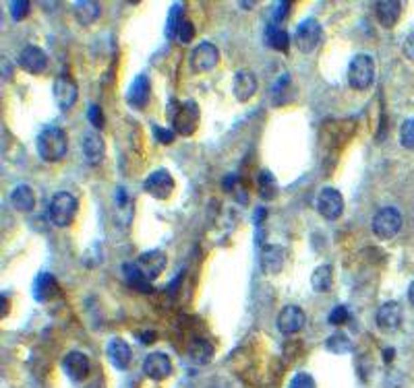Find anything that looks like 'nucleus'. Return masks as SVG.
Here are the masks:
<instances>
[{
  "label": "nucleus",
  "instance_id": "bb28decb",
  "mask_svg": "<svg viewBox=\"0 0 414 388\" xmlns=\"http://www.w3.org/2000/svg\"><path fill=\"white\" fill-rule=\"evenodd\" d=\"M73 15L81 25H92L99 17V2L95 0H79L73 4Z\"/></svg>",
  "mask_w": 414,
  "mask_h": 388
},
{
  "label": "nucleus",
  "instance_id": "ea45409f",
  "mask_svg": "<svg viewBox=\"0 0 414 388\" xmlns=\"http://www.w3.org/2000/svg\"><path fill=\"white\" fill-rule=\"evenodd\" d=\"M174 130L172 129H162V127H153V136H156V141L158 143H162V145H170L172 141H174Z\"/></svg>",
  "mask_w": 414,
  "mask_h": 388
},
{
  "label": "nucleus",
  "instance_id": "7c9ffc66",
  "mask_svg": "<svg viewBox=\"0 0 414 388\" xmlns=\"http://www.w3.org/2000/svg\"><path fill=\"white\" fill-rule=\"evenodd\" d=\"M325 347H327V351H331V353H352V341L346 337V335H342V333H336V335H331L327 341H325Z\"/></svg>",
  "mask_w": 414,
  "mask_h": 388
},
{
  "label": "nucleus",
  "instance_id": "a878e982",
  "mask_svg": "<svg viewBox=\"0 0 414 388\" xmlns=\"http://www.w3.org/2000/svg\"><path fill=\"white\" fill-rule=\"evenodd\" d=\"M188 359L195 364V366H205L214 359L216 355V349L214 345L207 341V339H195L191 345H188V351H186Z\"/></svg>",
  "mask_w": 414,
  "mask_h": 388
},
{
  "label": "nucleus",
  "instance_id": "aec40b11",
  "mask_svg": "<svg viewBox=\"0 0 414 388\" xmlns=\"http://www.w3.org/2000/svg\"><path fill=\"white\" fill-rule=\"evenodd\" d=\"M232 91L240 103L249 101L257 93V77L251 71H238L232 79Z\"/></svg>",
  "mask_w": 414,
  "mask_h": 388
},
{
  "label": "nucleus",
  "instance_id": "20e7f679",
  "mask_svg": "<svg viewBox=\"0 0 414 388\" xmlns=\"http://www.w3.org/2000/svg\"><path fill=\"white\" fill-rule=\"evenodd\" d=\"M48 215L56 227H69L77 215V199L71 192H56L50 201Z\"/></svg>",
  "mask_w": 414,
  "mask_h": 388
},
{
  "label": "nucleus",
  "instance_id": "423d86ee",
  "mask_svg": "<svg viewBox=\"0 0 414 388\" xmlns=\"http://www.w3.org/2000/svg\"><path fill=\"white\" fill-rule=\"evenodd\" d=\"M220 62V50L212 42L197 43L188 56V66L193 73H209Z\"/></svg>",
  "mask_w": 414,
  "mask_h": 388
},
{
  "label": "nucleus",
  "instance_id": "7ed1b4c3",
  "mask_svg": "<svg viewBox=\"0 0 414 388\" xmlns=\"http://www.w3.org/2000/svg\"><path fill=\"white\" fill-rule=\"evenodd\" d=\"M348 83L357 91H367L375 83V60L368 54H357L348 66Z\"/></svg>",
  "mask_w": 414,
  "mask_h": 388
},
{
  "label": "nucleus",
  "instance_id": "9d476101",
  "mask_svg": "<svg viewBox=\"0 0 414 388\" xmlns=\"http://www.w3.org/2000/svg\"><path fill=\"white\" fill-rule=\"evenodd\" d=\"M54 99H56V106L62 110V112H69L75 103H77V97H79V87L77 83L69 77V75H60L56 77L54 81Z\"/></svg>",
  "mask_w": 414,
  "mask_h": 388
},
{
  "label": "nucleus",
  "instance_id": "39448f33",
  "mask_svg": "<svg viewBox=\"0 0 414 388\" xmlns=\"http://www.w3.org/2000/svg\"><path fill=\"white\" fill-rule=\"evenodd\" d=\"M373 233L381 240H392L402 229V213L396 207H383L373 217Z\"/></svg>",
  "mask_w": 414,
  "mask_h": 388
},
{
  "label": "nucleus",
  "instance_id": "79ce46f5",
  "mask_svg": "<svg viewBox=\"0 0 414 388\" xmlns=\"http://www.w3.org/2000/svg\"><path fill=\"white\" fill-rule=\"evenodd\" d=\"M137 339L143 345H149V343L156 341V333L153 331H143V333H137Z\"/></svg>",
  "mask_w": 414,
  "mask_h": 388
},
{
  "label": "nucleus",
  "instance_id": "a211bd4d",
  "mask_svg": "<svg viewBox=\"0 0 414 388\" xmlns=\"http://www.w3.org/2000/svg\"><path fill=\"white\" fill-rule=\"evenodd\" d=\"M149 97H151V83L147 75H137L127 91V103L135 110H143L149 103Z\"/></svg>",
  "mask_w": 414,
  "mask_h": 388
},
{
  "label": "nucleus",
  "instance_id": "6ab92c4d",
  "mask_svg": "<svg viewBox=\"0 0 414 388\" xmlns=\"http://www.w3.org/2000/svg\"><path fill=\"white\" fill-rule=\"evenodd\" d=\"M286 264V248L280 244H268L261 250V268L268 275H277L282 273Z\"/></svg>",
  "mask_w": 414,
  "mask_h": 388
},
{
  "label": "nucleus",
  "instance_id": "393cba45",
  "mask_svg": "<svg viewBox=\"0 0 414 388\" xmlns=\"http://www.w3.org/2000/svg\"><path fill=\"white\" fill-rule=\"evenodd\" d=\"M123 277L127 281V285L135 292H143V294H149L153 287H151V281L139 271V266L135 262H125L123 264Z\"/></svg>",
  "mask_w": 414,
  "mask_h": 388
},
{
  "label": "nucleus",
  "instance_id": "a19ab883",
  "mask_svg": "<svg viewBox=\"0 0 414 388\" xmlns=\"http://www.w3.org/2000/svg\"><path fill=\"white\" fill-rule=\"evenodd\" d=\"M402 54H404L408 60H413L414 62V31L404 40V43H402Z\"/></svg>",
  "mask_w": 414,
  "mask_h": 388
},
{
  "label": "nucleus",
  "instance_id": "2f4dec72",
  "mask_svg": "<svg viewBox=\"0 0 414 388\" xmlns=\"http://www.w3.org/2000/svg\"><path fill=\"white\" fill-rule=\"evenodd\" d=\"M183 19V4L177 2V4L170 8V17H168V23H166V36H168V38H174V36H177L179 23H181Z\"/></svg>",
  "mask_w": 414,
  "mask_h": 388
},
{
  "label": "nucleus",
  "instance_id": "49530a36",
  "mask_svg": "<svg viewBox=\"0 0 414 388\" xmlns=\"http://www.w3.org/2000/svg\"><path fill=\"white\" fill-rule=\"evenodd\" d=\"M408 302H410V306L414 308V281H413V285L408 287Z\"/></svg>",
  "mask_w": 414,
  "mask_h": 388
},
{
  "label": "nucleus",
  "instance_id": "f8f14e48",
  "mask_svg": "<svg viewBox=\"0 0 414 388\" xmlns=\"http://www.w3.org/2000/svg\"><path fill=\"white\" fill-rule=\"evenodd\" d=\"M305 322H307V314L298 306H284L282 312L277 314V329L282 335H294L303 331Z\"/></svg>",
  "mask_w": 414,
  "mask_h": 388
},
{
  "label": "nucleus",
  "instance_id": "ddd939ff",
  "mask_svg": "<svg viewBox=\"0 0 414 388\" xmlns=\"http://www.w3.org/2000/svg\"><path fill=\"white\" fill-rule=\"evenodd\" d=\"M90 368H92L90 357L81 351H71L62 359V370L73 382H83L90 376Z\"/></svg>",
  "mask_w": 414,
  "mask_h": 388
},
{
  "label": "nucleus",
  "instance_id": "2eb2a0df",
  "mask_svg": "<svg viewBox=\"0 0 414 388\" xmlns=\"http://www.w3.org/2000/svg\"><path fill=\"white\" fill-rule=\"evenodd\" d=\"M21 66L32 75H42L48 69V54L40 45H25L19 54Z\"/></svg>",
  "mask_w": 414,
  "mask_h": 388
},
{
  "label": "nucleus",
  "instance_id": "4c0bfd02",
  "mask_svg": "<svg viewBox=\"0 0 414 388\" xmlns=\"http://www.w3.org/2000/svg\"><path fill=\"white\" fill-rule=\"evenodd\" d=\"M348 318H350V314H348V310H346L344 306H336V308L329 312V322L336 324V326H338V324H344Z\"/></svg>",
  "mask_w": 414,
  "mask_h": 388
},
{
  "label": "nucleus",
  "instance_id": "cd10ccee",
  "mask_svg": "<svg viewBox=\"0 0 414 388\" xmlns=\"http://www.w3.org/2000/svg\"><path fill=\"white\" fill-rule=\"evenodd\" d=\"M311 285L317 294H327L333 285V271L329 264H322L311 275Z\"/></svg>",
  "mask_w": 414,
  "mask_h": 388
},
{
  "label": "nucleus",
  "instance_id": "0eeeda50",
  "mask_svg": "<svg viewBox=\"0 0 414 388\" xmlns=\"http://www.w3.org/2000/svg\"><path fill=\"white\" fill-rule=\"evenodd\" d=\"M143 190L149 196H153L156 201H168L172 196V192H174V178H172V173L168 170L160 168V170L151 172L145 178Z\"/></svg>",
  "mask_w": 414,
  "mask_h": 388
},
{
  "label": "nucleus",
  "instance_id": "de8ad7c7",
  "mask_svg": "<svg viewBox=\"0 0 414 388\" xmlns=\"http://www.w3.org/2000/svg\"><path fill=\"white\" fill-rule=\"evenodd\" d=\"M0 316L2 318L6 316V296H2V312H0Z\"/></svg>",
  "mask_w": 414,
  "mask_h": 388
},
{
  "label": "nucleus",
  "instance_id": "c03bdc74",
  "mask_svg": "<svg viewBox=\"0 0 414 388\" xmlns=\"http://www.w3.org/2000/svg\"><path fill=\"white\" fill-rule=\"evenodd\" d=\"M265 215H268V211H265V209L261 207V209H259V211L255 213V221H257V223H263V217H265Z\"/></svg>",
  "mask_w": 414,
  "mask_h": 388
},
{
  "label": "nucleus",
  "instance_id": "a18cd8bd",
  "mask_svg": "<svg viewBox=\"0 0 414 388\" xmlns=\"http://www.w3.org/2000/svg\"><path fill=\"white\" fill-rule=\"evenodd\" d=\"M383 359L385 361H392L394 359V349L389 347V349H383Z\"/></svg>",
  "mask_w": 414,
  "mask_h": 388
},
{
  "label": "nucleus",
  "instance_id": "f257e3e1",
  "mask_svg": "<svg viewBox=\"0 0 414 388\" xmlns=\"http://www.w3.org/2000/svg\"><path fill=\"white\" fill-rule=\"evenodd\" d=\"M168 118H170V124H172V130L177 134H183V136H191L197 127H199V118H201V112H199V106L195 99H186V101H177V99H170V106H168Z\"/></svg>",
  "mask_w": 414,
  "mask_h": 388
},
{
  "label": "nucleus",
  "instance_id": "e433bc0d",
  "mask_svg": "<svg viewBox=\"0 0 414 388\" xmlns=\"http://www.w3.org/2000/svg\"><path fill=\"white\" fill-rule=\"evenodd\" d=\"M88 120H90V124H92L93 129H104V112H102V108L97 103H92L88 108Z\"/></svg>",
  "mask_w": 414,
  "mask_h": 388
},
{
  "label": "nucleus",
  "instance_id": "412c9836",
  "mask_svg": "<svg viewBox=\"0 0 414 388\" xmlns=\"http://www.w3.org/2000/svg\"><path fill=\"white\" fill-rule=\"evenodd\" d=\"M402 15V2L400 0H379L375 2V17L381 27H394Z\"/></svg>",
  "mask_w": 414,
  "mask_h": 388
},
{
  "label": "nucleus",
  "instance_id": "4be33fe9",
  "mask_svg": "<svg viewBox=\"0 0 414 388\" xmlns=\"http://www.w3.org/2000/svg\"><path fill=\"white\" fill-rule=\"evenodd\" d=\"M8 201H11L13 209H17L19 213H32L36 209V192L27 184H19L11 192V199Z\"/></svg>",
  "mask_w": 414,
  "mask_h": 388
},
{
  "label": "nucleus",
  "instance_id": "9b49d317",
  "mask_svg": "<svg viewBox=\"0 0 414 388\" xmlns=\"http://www.w3.org/2000/svg\"><path fill=\"white\" fill-rule=\"evenodd\" d=\"M143 372L147 378H151L153 382H162L172 374V361L166 353L162 351H153L145 357L143 361Z\"/></svg>",
  "mask_w": 414,
  "mask_h": 388
},
{
  "label": "nucleus",
  "instance_id": "c756f323",
  "mask_svg": "<svg viewBox=\"0 0 414 388\" xmlns=\"http://www.w3.org/2000/svg\"><path fill=\"white\" fill-rule=\"evenodd\" d=\"M265 43H268L270 48L277 50V52H286V50H288V43H290V36H288V31H284L282 27L270 25L268 31H265Z\"/></svg>",
  "mask_w": 414,
  "mask_h": 388
},
{
  "label": "nucleus",
  "instance_id": "37998d69",
  "mask_svg": "<svg viewBox=\"0 0 414 388\" xmlns=\"http://www.w3.org/2000/svg\"><path fill=\"white\" fill-rule=\"evenodd\" d=\"M234 184H236V175H234V173L226 175V178L222 180V188H224L226 192H230L232 188H234Z\"/></svg>",
  "mask_w": 414,
  "mask_h": 388
},
{
  "label": "nucleus",
  "instance_id": "c9c22d12",
  "mask_svg": "<svg viewBox=\"0 0 414 388\" xmlns=\"http://www.w3.org/2000/svg\"><path fill=\"white\" fill-rule=\"evenodd\" d=\"M177 38L181 43H191L193 38H195V25L188 21V19H183L179 23V29H177Z\"/></svg>",
  "mask_w": 414,
  "mask_h": 388
},
{
  "label": "nucleus",
  "instance_id": "5701e85b",
  "mask_svg": "<svg viewBox=\"0 0 414 388\" xmlns=\"http://www.w3.org/2000/svg\"><path fill=\"white\" fill-rule=\"evenodd\" d=\"M83 155H85L88 164H92V166H97V164L104 161L106 143H104L102 134H97V132L85 134V138H83Z\"/></svg>",
  "mask_w": 414,
  "mask_h": 388
},
{
  "label": "nucleus",
  "instance_id": "f3484780",
  "mask_svg": "<svg viewBox=\"0 0 414 388\" xmlns=\"http://www.w3.org/2000/svg\"><path fill=\"white\" fill-rule=\"evenodd\" d=\"M375 322L381 331L392 333L402 324V306L398 302H385L375 316Z\"/></svg>",
  "mask_w": 414,
  "mask_h": 388
},
{
  "label": "nucleus",
  "instance_id": "dca6fc26",
  "mask_svg": "<svg viewBox=\"0 0 414 388\" xmlns=\"http://www.w3.org/2000/svg\"><path fill=\"white\" fill-rule=\"evenodd\" d=\"M106 355H108V361L116 368V370H127L131 366V359H133V351L129 343L120 337H114L108 341L106 345Z\"/></svg>",
  "mask_w": 414,
  "mask_h": 388
},
{
  "label": "nucleus",
  "instance_id": "f704fd0d",
  "mask_svg": "<svg viewBox=\"0 0 414 388\" xmlns=\"http://www.w3.org/2000/svg\"><path fill=\"white\" fill-rule=\"evenodd\" d=\"M288 388H317V382L311 374L307 372H298L290 378V385Z\"/></svg>",
  "mask_w": 414,
  "mask_h": 388
},
{
  "label": "nucleus",
  "instance_id": "72a5a7b5",
  "mask_svg": "<svg viewBox=\"0 0 414 388\" xmlns=\"http://www.w3.org/2000/svg\"><path fill=\"white\" fill-rule=\"evenodd\" d=\"M8 13H11V17H13V21H21V19H25V15L29 13V0H13L11 4H8Z\"/></svg>",
  "mask_w": 414,
  "mask_h": 388
},
{
  "label": "nucleus",
  "instance_id": "6e6552de",
  "mask_svg": "<svg viewBox=\"0 0 414 388\" xmlns=\"http://www.w3.org/2000/svg\"><path fill=\"white\" fill-rule=\"evenodd\" d=\"M323 40V27L319 21H315V19H305L298 27H296V31H294V43H296V48L303 52V54H309V52H313Z\"/></svg>",
  "mask_w": 414,
  "mask_h": 388
},
{
  "label": "nucleus",
  "instance_id": "58836bf2",
  "mask_svg": "<svg viewBox=\"0 0 414 388\" xmlns=\"http://www.w3.org/2000/svg\"><path fill=\"white\" fill-rule=\"evenodd\" d=\"M288 10H290V2H286V0H280V2H276V6H274V15H272V25H280V23H282V19L288 15Z\"/></svg>",
  "mask_w": 414,
  "mask_h": 388
},
{
  "label": "nucleus",
  "instance_id": "4468645a",
  "mask_svg": "<svg viewBox=\"0 0 414 388\" xmlns=\"http://www.w3.org/2000/svg\"><path fill=\"white\" fill-rule=\"evenodd\" d=\"M135 264H137L139 271H141L149 281H153V279H158V277L164 273V268H166V264H168V257H166L162 250H149V252H143V254L135 260Z\"/></svg>",
  "mask_w": 414,
  "mask_h": 388
},
{
  "label": "nucleus",
  "instance_id": "f03ea898",
  "mask_svg": "<svg viewBox=\"0 0 414 388\" xmlns=\"http://www.w3.org/2000/svg\"><path fill=\"white\" fill-rule=\"evenodd\" d=\"M69 151V138L67 132L60 127H48L38 136V153L48 164H56L64 159Z\"/></svg>",
  "mask_w": 414,
  "mask_h": 388
},
{
  "label": "nucleus",
  "instance_id": "c85d7f7f",
  "mask_svg": "<svg viewBox=\"0 0 414 388\" xmlns=\"http://www.w3.org/2000/svg\"><path fill=\"white\" fill-rule=\"evenodd\" d=\"M257 192L263 201H274L277 196V180L274 178V173L263 170L259 173V180H257Z\"/></svg>",
  "mask_w": 414,
  "mask_h": 388
},
{
  "label": "nucleus",
  "instance_id": "473e14b6",
  "mask_svg": "<svg viewBox=\"0 0 414 388\" xmlns=\"http://www.w3.org/2000/svg\"><path fill=\"white\" fill-rule=\"evenodd\" d=\"M400 145L408 151H414V118H408L400 127Z\"/></svg>",
  "mask_w": 414,
  "mask_h": 388
},
{
  "label": "nucleus",
  "instance_id": "1a4fd4ad",
  "mask_svg": "<svg viewBox=\"0 0 414 388\" xmlns=\"http://www.w3.org/2000/svg\"><path fill=\"white\" fill-rule=\"evenodd\" d=\"M315 205H317L319 215L323 219H329V221L338 219L344 213V196L336 188H323V190H319Z\"/></svg>",
  "mask_w": 414,
  "mask_h": 388
},
{
  "label": "nucleus",
  "instance_id": "b1692460",
  "mask_svg": "<svg viewBox=\"0 0 414 388\" xmlns=\"http://www.w3.org/2000/svg\"><path fill=\"white\" fill-rule=\"evenodd\" d=\"M58 294V283L54 279V275L50 273H40L34 281V298L36 302L46 303Z\"/></svg>",
  "mask_w": 414,
  "mask_h": 388
}]
</instances>
